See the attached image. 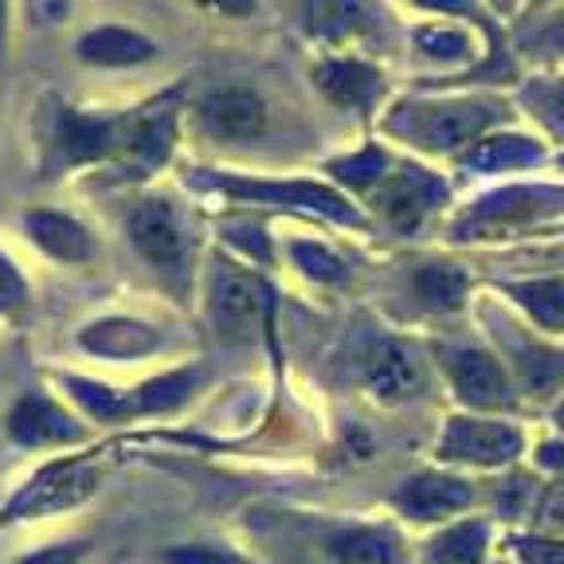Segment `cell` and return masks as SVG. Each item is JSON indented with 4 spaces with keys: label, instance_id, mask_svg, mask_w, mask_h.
Masks as SVG:
<instances>
[{
    "label": "cell",
    "instance_id": "obj_1",
    "mask_svg": "<svg viewBox=\"0 0 564 564\" xmlns=\"http://www.w3.org/2000/svg\"><path fill=\"white\" fill-rule=\"evenodd\" d=\"M130 236L141 259L173 286L185 291L188 282V256H193V239H188L185 216L176 212L173 200L165 196H150L130 212Z\"/></svg>",
    "mask_w": 564,
    "mask_h": 564
},
{
    "label": "cell",
    "instance_id": "obj_2",
    "mask_svg": "<svg viewBox=\"0 0 564 564\" xmlns=\"http://www.w3.org/2000/svg\"><path fill=\"white\" fill-rule=\"evenodd\" d=\"M208 314L212 326L224 337H247L259 326V317L267 314V291L256 274H247L243 267L216 259L212 263L208 282Z\"/></svg>",
    "mask_w": 564,
    "mask_h": 564
},
{
    "label": "cell",
    "instance_id": "obj_3",
    "mask_svg": "<svg viewBox=\"0 0 564 564\" xmlns=\"http://www.w3.org/2000/svg\"><path fill=\"white\" fill-rule=\"evenodd\" d=\"M98 478L102 475H98L95 463H75V458L52 463L12 498L9 518H44V513L55 510H70V506H79L95 490Z\"/></svg>",
    "mask_w": 564,
    "mask_h": 564
},
{
    "label": "cell",
    "instance_id": "obj_4",
    "mask_svg": "<svg viewBox=\"0 0 564 564\" xmlns=\"http://www.w3.org/2000/svg\"><path fill=\"white\" fill-rule=\"evenodd\" d=\"M216 188H224L231 196H247V200L294 204V208L317 212V216L337 224H361V212L352 208L345 196H337L334 188L310 185V181H236V176H216Z\"/></svg>",
    "mask_w": 564,
    "mask_h": 564
},
{
    "label": "cell",
    "instance_id": "obj_5",
    "mask_svg": "<svg viewBox=\"0 0 564 564\" xmlns=\"http://www.w3.org/2000/svg\"><path fill=\"white\" fill-rule=\"evenodd\" d=\"M361 377L369 384V392H377L380 400H404L415 397L427 384L420 352L412 341H397V337H377L369 341L361 357Z\"/></svg>",
    "mask_w": 564,
    "mask_h": 564
},
{
    "label": "cell",
    "instance_id": "obj_6",
    "mask_svg": "<svg viewBox=\"0 0 564 564\" xmlns=\"http://www.w3.org/2000/svg\"><path fill=\"white\" fill-rule=\"evenodd\" d=\"M498 106L494 102H443V106H420L412 110V122L415 133H420L427 145L435 150H458V145H467L470 138L486 130V126L498 122Z\"/></svg>",
    "mask_w": 564,
    "mask_h": 564
},
{
    "label": "cell",
    "instance_id": "obj_7",
    "mask_svg": "<svg viewBox=\"0 0 564 564\" xmlns=\"http://www.w3.org/2000/svg\"><path fill=\"white\" fill-rule=\"evenodd\" d=\"M443 455L458 463H482V467H502L521 455V432L490 420H451Z\"/></svg>",
    "mask_w": 564,
    "mask_h": 564
},
{
    "label": "cell",
    "instance_id": "obj_8",
    "mask_svg": "<svg viewBox=\"0 0 564 564\" xmlns=\"http://www.w3.org/2000/svg\"><path fill=\"white\" fill-rule=\"evenodd\" d=\"M200 118L204 133L220 141H243V138H256L263 133L267 126V106L256 90H243V87H224V90H212L208 98L200 102L196 110Z\"/></svg>",
    "mask_w": 564,
    "mask_h": 564
},
{
    "label": "cell",
    "instance_id": "obj_9",
    "mask_svg": "<svg viewBox=\"0 0 564 564\" xmlns=\"http://www.w3.org/2000/svg\"><path fill=\"white\" fill-rule=\"evenodd\" d=\"M443 196H447V185H443L440 176L408 169V173L392 176V181L380 188V212L392 220L397 231H415L423 216H427L435 204H443Z\"/></svg>",
    "mask_w": 564,
    "mask_h": 564
},
{
    "label": "cell",
    "instance_id": "obj_10",
    "mask_svg": "<svg viewBox=\"0 0 564 564\" xmlns=\"http://www.w3.org/2000/svg\"><path fill=\"white\" fill-rule=\"evenodd\" d=\"M9 435L20 447H47V443H75L83 440V427L67 408L47 397H24L9 415Z\"/></svg>",
    "mask_w": 564,
    "mask_h": 564
},
{
    "label": "cell",
    "instance_id": "obj_11",
    "mask_svg": "<svg viewBox=\"0 0 564 564\" xmlns=\"http://www.w3.org/2000/svg\"><path fill=\"white\" fill-rule=\"evenodd\" d=\"M451 380H455V392L463 404H475V408H510L513 404L510 380H506L502 365L482 349L458 352L455 365H451Z\"/></svg>",
    "mask_w": 564,
    "mask_h": 564
},
{
    "label": "cell",
    "instance_id": "obj_12",
    "mask_svg": "<svg viewBox=\"0 0 564 564\" xmlns=\"http://www.w3.org/2000/svg\"><path fill=\"white\" fill-rule=\"evenodd\" d=\"M24 231H28V239H35V247H40L44 256L59 259V263H87V259L95 256L90 231L83 228L75 216H67V212H52V208L28 212Z\"/></svg>",
    "mask_w": 564,
    "mask_h": 564
},
{
    "label": "cell",
    "instance_id": "obj_13",
    "mask_svg": "<svg viewBox=\"0 0 564 564\" xmlns=\"http://www.w3.org/2000/svg\"><path fill=\"white\" fill-rule=\"evenodd\" d=\"M400 510L415 521H440L451 518V513L467 510L475 502V490L467 482H458V478L447 475H420L397 494Z\"/></svg>",
    "mask_w": 564,
    "mask_h": 564
},
{
    "label": "cell",
    "instance_id": "obj_14",
    "mask_svg": "<svg viewBox=\"0 0 564 564\" xmlns=\"http://www.w3.org/2000/svg\"><path fill=\"white\" fill-rule=\"evenodd\" d=\"M83 349L98 357H115V361H133V357H150L161 345V334L141 326L133 317H106L98 326H87L79 334Z\"/></svg>",
    "mask_w": 564,
    "mask_h": 564
},
{
    "label": "cell",
    "instance_id": "obj_15",
    "mask_svg": "<svg viewBox=\"0 0 564 564\" xmlns=\"http://www.w3.org/2000/svg\"><path fill=\"white\" fill-rule=\"evenodd\" d=\"M314 79L337 106H349V110L372 106V98H377L380 87H384L380 70H372L369 63H361V59H329L317 67Z\"/></svg>",
    "mask_w": 564,
    "mask_h": 564
},
{
    "label": "cell",
    "instance_id": "obj_16",
    "mask_svg": "<svg viewBox=\"0 0 564 564\" xmlns=\"http://www.w3.org/2000/svg\"><path fill=\"white\" fill-rule=\"evenodd\" d=\"M158 47L145 40L141 32L133 28H118V24H106V28H90L87 35L79 40V55L95 67H138V63L153 59Z\"/></svg>",
    "mask_w": 564,
    "mask_h": 564
},
{
    "label": "cell",
    "instance_id": "obj_17",
    "mask_svg": "<svg viewBox=\"0 0 564 564\" xmlns=\"http://www.w3.org/2000/svg\"><path fill=\"white\" fill-rule=\"evenodd\" d=\"M122 133L115 122L106 118H87V115H63L59 118V153L63 161L79 165V161L110 158L122 145Z\"/></svg>",
    "mask_w": 564,
    "mask_h": 564
},
{
    "label": "cell",
    "instance_id": "obj_18",
    "mask_svg": "<svg viewBox=\"0 0 564 564\" xmlns=\"http://www.w3.org/2000/svg\"><path fill=\"white\" fill-rule=\"evenodd\" d=\"M561 204H564V193H556V188H549V185H513V188L486 196L475 208V220H482V224L533 220V216H541V212H549V208H561Z\"/></svg>",
    "mask_w": 564,
    "mask_h": 564
},
{
    "label": "cell",
    "instance_id": "obj_19",
    "mask_svg": "<svg viewBox=\"0 0 564 564\" xmlns=\"http://www.w3.org/2000/svg\"><path fill=\"white\" fill-rule=\"evenodd\" d=\"M329 549L341 564H400V541L388 529H341Z\"/></svg>",
    "mask_w": 564,
    "mask_h": 564
},
{
    "label": "cell",
    "instance_id": "obj_20",
    "mask_svg": "<svg viewBox=\"0 0 564 564\" xmlns=\"http://www.w3.org/2000/svg\"><path fill=\"white\" fill-rule=\"evenodd\" d=\"M173 138H176L173 115L141 118V122L126 133V158L138 169H158L161 161L169 158V150H173Z\"/></svg>",
    "mask_w": 564,
    "mask_h": 564
},
{
    "label": "cell",
    "instance_id": "obj_21",
    "mask_svg": "<svg viewBox=\"0 0 564 564\" xmlns=\"http://www.w3.org/2000/svg\"><path fill=\"white\" fill-rule=\"evenodd\" d=\"M541 158V145L529 138H486V141H475L467 150V165L470 169H521V165H533Z\"/></svg>",
    "mask_w": 564,
    "mask_h": 564
},
{
    "label": "cell",
    "instance_id": "obj_22",
    "mask_svg": "<svg viewBox=\"0 0 564 564\" xmlns=\"http://www.w3.org/2000/svg\"><path fill=\"white\" fill-rule=\"evenodd\" d=\"M486 541H490V533H486L482 521H467V525L447 529V533L427 549V556H432V564H482Z\"/></svg>",
    "mask_w": 564,
    "mask_h": 564
},
{
    "label": "cell",
    "instance_id": "obj_23",
    "mask_svg": "<svg viewBox=\"0 0 564 564\" xmlns=\"http://www.w3.org/2000/svg\"><path fill=\"white\" fill-rule=\"evenodd\" d=\"M513 299L533 314L545 329L561 334L564 329V279H541V282H521L513 286Z\"/></svg>",
    "mask_w": 564,
    "mask_h": 564
},
{
    "label": "cell",
    "instance_id": "obj_24",
    "mask_svg": "<svg viewBox=\"0 0 564 564\" xmlns=\"http://www.w3.org/2000/svg\"><path fill=\"white\" fill-rule=\"evenodd\" d=\"M196 388V372H169V377H158L150 384H141L133 392V412H173L181 408Z\"/></svg>",
    "mask_w": 564,
    "mask_h": 564
},
{
    "label": "cell",
    "instance_id": "obj_25",
    "mask_svg": "<svg viewBox=\"0 0 564 564\" xmlns=\"http://www.w3.org/2000/svg\"><path fill=\"white\" fill-rule=\"evenodd\" d=\"M415 294H420L427 306L455 310L458 302H463V294H467V274L451 263L423 267V271L415 274Z\"/></svg>",
    "mask_w": 564,
    "mask_h": 564
},
{
    "label": "cell",
    "instance_id": "obj_26",
    "mask_svg": "<svg viewBox=\"0 0 564 564\" xmlns=\"http://www.w3.org/2000/svg\"><path fill=\"white\" fill-rule=\"evenodd\" d=\"M70 397L79 400L83 408H87L95 420H106V423H118L126 420V415L133 412V400L122 397V392H110V388L102 384H87V380H67Z\"/></svg>",
    "mask_w": 564,
    "mask_h": 564
},
{
    "label": "cell",
    "instance_id": "obj_27",
    "mask_svg": "<svg viewBox=\"0 0 564 564\" xmlns=\"http://www.w3.org/2000/svg\"><path fill=\"white\" fill-rule=\"evenodd\" d=\"M384 169H388V153L384 150H361L357 158L334 161V165H329V173H334L337 181H345L349 188H372Z\"/></svg>",
    "mask_w": 564,
    "mask_h": 564
},
{
    "label": "cell",
    "instance_id": "obj_28",
    "mask_svg": "<svg viewBox=\"0 0 564 564\" xmlns=\"http://www.w3.org/2000/svg\"><path fill=\"white\" fill-rule=\"evenodd\" d=\"M294 259H299V267H302V271H306L314 282H329V286L345 282V263H341L337 256H329L326 247L294 243Z\"/></svg>",
    "mask_w": 564,
    "mask_h": 564
},
{
    "label": "cell",
    "instance_id": "obj_29",
    "mask_svg": "<svg viewBox=\"0 0 564 564\" xmlns=\"http://www.w3.org/2000/svg\"><path fill=\"white\" fill-rule=\"evenodd\" d=\"M521 377L533 392H549L556 380L564 377V357H553V352H521Z\"/></svg>",
    "mask_w": 564,
    "mask_h": 564
},
{
    "label": "cell",
    "instance_id": "obj_30",
    "mask_svg": "<svg viewBox=\"0 0 564 564\" xmlns=\"http://www.w3.org/2000/svg\"><path fill=\"white\" fill-rule=\"evenodd\" d=\"M415 44L427 55H435V59H463V55H470L467 35L451 32V28H420V32H415Z\"/></svg>",
    "mask_w": 564,
    "mask_h": 564
},
{
    "label": "cell",
    "instance_id": "obj_31",
    "mask_svg": "<svg viewBox=\"0 0 564 564\" xmlns=\"http://www.w3.org/2000/svg\"><path fill=\"white\" fill-rule=\"evenodd\" d=\"M24 302H28L24 274L0 256V314H17V310H24Z\"/></svg>",
    "mask_w": 564,
    "mask_h": 564
},
{
    "label": "cell",
    "instance_id": "obj_32",
    "mask_svg": "<svg viewBox=\"0 0 564 564\" xmlns=\"http://www.w3.org/2000/svg\"><path fill=\"white\" fill-rule=\"evenodd\" d=\"M518 556L525 564H564V541L525 538V541H518Z\"/></svg>",
    "mask_w": 564,
    "mask_h": 564
},
{
    "label": "cell",
    "instance_id": "obj_33",
    "mask_svg": "<svg viewBox=\"0 0 564 564\" xmlns=\"http://www.w3.org/2000/svg\"><path fill=\"white\" fill-rule=\"evenodd\" d=\"M169 564H247V561L243 556L224 553V549L193 545V549H173V553H169Z\"/></svg>",
    "mask_w": 564,
    "mask_h": 564
},
{
    "label": "cell",
    "instance_id": "obj_34",
    "mask_svg": "<svg viewBox=\"0 0 564 564\" xmlns=\"http://www.w3.org/2000/svg\"><path fill=\"white\" fill-rule=\"evenodd\" d=\"M83 553H87V545H83V541H67V545L40 549V553L24 556L20 564H79Z\"/></svg>",
    "mask_w": 564,
    "mask_h": 564
},
{
    "label": "cell",
    "instance_id": "obj_35",
    "mask_svg": "<svg viewBox=\"0 0 564 564\" xmlns=\"http://www.w3.org/2000/svg\"><path fill=\"white\" fill-rule=\"evenodd\" d=\"M541 525L545 529H564V486H553L541 502Z\"/></svg>",
    "mask_w": 564,
    "mask_h": 564
},
{
    "label": "cell",
    "instance_id": "obj_36",
    "mask_svg": "<svg viewBox=\"0 0 564 564\" xmlns=\"http://www.w3.org/2000/svg\"><path fill=\"white\" fill-rule=\"evenodd\" d=\"M541 463H545L549 470H561L564 475V443H549V447L541 451Z\"/></svg>",
    "mask_w": 564,
    "mask_h": 564
},
{
    "label": "cell",
    "instance_id": "obj_37",
    "mask_svg": "<svg viewBox=\"0 0 564 564\" xmlns=\"http://www.w3.org/2000/svg\"><path fill=\"white\" fill-rule=\"evenodd\" d=\"M545 40H549V47H553V52H564V12L545 28Z\"/></svg>",
    "mask_w": 564,
    "mask_h": 564
},
{
    "label": "cell",
    "instance_id": "obj_38",
    "mask_svg": "<svg viewBox=\"0 0 564 564\" xmlns=\"http://www.w3.org/2000/svg\"><path fill=\"white\" fill-rule=\"evenodd\" d=\"M556 110H561V118H564V87H561V98H556Z\"/></svg>",
    "mask_w": 564,
    "mask_h": 564
},
{
    "label": "cell",
    "instance_id": "obj_39",
    "mask_svg": "<svg viewBox=\"0 0 564 564\" xmlns=\"http://www.w3.org/2000/svg\"><path fill=\"white\" fill-rule=\"evenodd\" d=\"M556 423H561V427H564V404H561V412H556Z\"/></svg>",
    "mask_w": 564,
    "mask_h": 564
},
{
    "label": "cell",
    "instance_id": "obj_40",
    "mask_svg": "<svg viewBox=\"0 0 564 564\" xmlns=\"http://www.w3.org/2000/svg\"><path fill=\"white\" fill-rule=\"evenodd\" d=\"M561 165H564V161H561Z\"/></svg>",
    "mask_w": 564,
    "mask_h": 564
}]
</instances>
